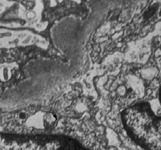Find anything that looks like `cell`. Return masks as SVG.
<instances>
[{"label": "cell", "instance_id": "cell-1", "mask_svg": "<svg viewBox=\"0 0 161 150\" xmlns=\"http://www.w3.org/2000/svg\"><path fill=\"white\" fill-rule=\"evenodd\" d=\"M122 121L126 132L144 150H161V86L157 96L125 109Z\"/></svg>", "mask_w": 161, "mask_h": 150}, {"label": "cell", "instance_id": "cell-2", "mask_svg": "<svg viewBox=\"0 0 161 150\" xmlns=\"http://www.w3.org/2000/svg\"><path fill=\"white\" fill-rule=\"evenodd\" d=\"M0 150H90L77 140L56 134L0 133Z\"/></svg>", "mask_w": 161, "mask_h": 150}]
</instances>
